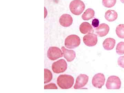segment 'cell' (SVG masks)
<instances>
[{
  "mask_svg": "<svg viewBox=\"0 0 124 93\" xmlns=\"http://www.w3.org/2000/svg\"><path fill=\"white\" fill-rule=\"evenodd\" d=\"M80 30L84 34L93 33L94 31L92 26L88 22H83L81 24L80 26Z\"/></svg>",
  "mask_w": 124,
  "mask_h": 93,
  "instance_id": "cell-13",
  "label": "cell"
},
{
  "mask_svg": "<svg viewBox=\"0 0 124 93\" xmlns=\"http://www.w3.org/2000/svg\"><path fill=\"white\" fill-rule=\"evenodd\" d=\"M88 80V76L84 74H80L77 78L74 89H79L84 87L87 84Z\"/></svg>",
  "mask_w": 124,
  "mask_h": 93,
  "instance_id": "cell-9",
  "label": "cell"
},
{
  "mask_svg": "<svg viewBox=\"0 0 124 93\" xmlns=\"http://www.w3.org/2000/svg\"><path fill=\"white\" fill-rule=\"evenodd\" d=\"M120 1H121L122 3L124 4V0H120Z\"/></svg>",
  "mask_w": 124,
  "mask_h": 93,
  "instance_id": "cell-24",
  "label": "cell"
},
{
  "mask_svg": "<svg viewBox=\"0 0 124 93\" xmlns=\"http://www.w3.org/2000/svg\"><path fill=\"white\" fill-rule=\"evenodd\" d=\"M115 44V40L113 38H108L106 39L103 43V46L105 50L110 51L113 49Z\"/></svg>",
  "mask_w": 124,
  "mask_h": 93,
  "instance_id": "cell-14",
  "label": "cell"
},
{
  "mask_svg": "<svg viewBox=\"0 0 124 93\" xmlns=\"http://www.w3.org/2000/svg\"><path fill=\"white\" fill-rule=\"evenodd\" d=\"M105 77L103 74L98 73L93 77L92 84L93 86L97 88L100 89L104 85Z\"/></svg>",
  "mask_w": 124,
  "mask_h": 93,
  "instance_id": "cell-7",
  "label": "cell"
},
{
  "mask_svg": "<svg viewBox=\"0 0 124 93\" xmlns=\"http://www.w3.org/2000/svg\"><path fill=\"white\" fill-rule=\"evenodd\" d=\"M118 13L115 10H107L105 14V18L109 21H113L118 18Z\"/></svg>",
  "mask_w": 124,
  "mask_h": 93,
  "instance_id": "cell-15",
  "label": "cell"
},
{
  "mask_svg": "<svg viewBox=\"0 0 124 93\" xmlns=\"http://www.w3.org/2000/svg\"><path fill=\"white\" fill-rule=\"evenodd\" d=\"M116 33L119 38L124 39V24H120L117 26Z\"/></svg>",
  "mask_w": 124,
  "mask_h": 93,
  "instance_id": "cell-17",
  "label": "cell"
},
{
  "mask_svg": "<svg viewBox=\"0 0 124 93\" xmlns=\"http://www.w3.org/2000/svg\"><path fill=\"white\" fill-rule=\"evenodd\" d=\"M109 25L105 23L101 24L99 27L95 29V33L99 36L103 37L107 35L109 31Z\"/></svg>",
  "mask_w": 124,
  "mask_h": 93,
  "instance_id": "cell-11",
  "label": "cell"
},
{
  "mask_svg": "<svg viewBox=\"0 0 124 93\" xmlns=\"http://www.w3.org/2000/svg\"><path fill=\"white\" fill-rule=\"evenodd\" d=\"M108 89H119L121 88V81L120 78L116 76H109L106 84Z\"/></svg>",
  "mask_w": 124,
  "mask_h": 93,
  "instance_id": "cell-4",
  "label": "cell"
},
{
  "mask_svg": "<svg viewBox=\"0 0 124 93\" xmlns=\"http://www.w3.org/2000/svg\"><path fill=\"white\" fill-rule=\"evenodd\" d=\"M64 57L68 61L71 62L73 61L76 57V54L74 51L72 50H68L64 46L61 48Z\"/></svg>",
  "mask_w": 124,
  "mask_h": 93,
  "instance_id": "cell-12",
  "label": "cell"
},
{
  "mask_svg": "<svg viewBox=\"0 0 124 93\" xmlns=\"http://www.w3.org/2000/svg\"><path fill=\"white\" fill-rule=\"evenodd\" d=\"M116 52L119 55L124 54V42H121L117 44L116 47Z\"/></svg>",
  "mask_w": 124,
  "mask_h": 93,
  "instance_id": "cell-20",
  "label": "cell"
},
{
  "mask_svg": "<svg viewBox=\"0 0 124 93\" xmlns=\"http://www.w3.org/2000/svg\"><path fill=\"white\" fill-rule=\"evenodd\" d=\"M118 63V64L120 67L124 68V55L121 56L119 58Z\"/></svg>",
  "mask_w": 124,
  "mask_h": 93,
  "instance_id": "cell-21",
  "label": "cell"
},
{
  "mask_svg": "<svg viewBox=\"0 0 124 93\" xmlns=\"http://www.w3.org/2000/svg\"><path fill=\"white\" fill-rule=\"evenodd\" d=\"M99 20L98 19L95 18L92 20V26L95 28H97L99 26Z\"/></svg>",
  "mask_w": 124,
  "mask_h": 93,
  "instance_id": "cell-23",
  "label": "cell"
},
{
  "mask_svg": "<svg viewBox=\"0 0 124 93\" xmlns=\"http://www.w3.org/2000/svg\"><path fill=\"white\" fill-rule=\"evenodd\" d=\"M83 41L85 44L87 46H94L97 43V36L94 34H88L84 36L83 38Z\"/></svg>",
  "mask_w": 124,
  "mask_h": 93,
  "instance_id": "cell-8",
  "label": "cell"
},
{
  "mask_svg": "<svg viewBox=\"0 0 124 93\" xmlns=\"http://www.w3.org/2000/svg\"><path fill=\"white\" fill-rule=\"evenodd\" d=\"M95 15V12L93 9H87L83 14L82 18L84 21H88L94 18Z\"/></svg>",
  "mask_w": 124,
  "mask_h": 93,
  "instance_id": "cell-16",
  "label": "cell"
},
{
  "mask_svg": "<svg viewBox=\"0 0 124 93\" xmlns=\"http://www.w3.org/2000/svg\"><path fill=\"white\" fill-rule=\"evenodd\" d=\"M47 55L49 59L51 60H55L63 57V54L61 49L55 46L49 48Z\"/></svg>",
  "mask_w": 124,
  "mask_h": 93,
  "instance_id": "cell-6",
  "label": "cell"
},
{
  "mask_svg": "<svg viewBox=\"0 0 124 93\" xmlns=\"http://www.w3.org/2000/svg\"><path fill=\"white\" fill-rule=\"evenodd\" d=\"M69 8L72 13L76 15H79L84 11L85 5L81 0H73L71 2Z\"/></svg>",
  "mask_w": 124,
  "mask_h": 93,
  "instance_id": "cell-2",
  "label": "cell"
},
{
  "mask_svg": "<svg viewBox=\"0 0 124 93\" xmlns=\"http://www.w3.org/2000/svg\"><path fill=\"white\" fill-rule=\"evenodd\" d=\"M44 89H58V88L56 85L51 83L45 85Z\"/></svg>",
  "mask_w": 124,
  "mask_h": 93,
  "instance_id": "cell-22",
  "label": "cell"
},
{
  "mask_svg": "<svg viewBox=\"0 0 124 93\" xmlns=\"http://www.w3.org/2000/svg\"><path fill=\"white\" fill-rule=\"evenodd\" d=\"M67 64L64 59H61L54 62L52 66V69L54 73H59L64 72L67 70Z\"/></svg>",
  "mask_w": 124,
  "mask_h": 93,
  "instance_id": "cell-5",
  "label": "cell"
},
{
  "mask_svg": "<svg viewBox=\"0 0 124 93\" xmlns=\"http://www.w3.org/2000/svg\"><path fill=\"white\" fill-rule=\"evenodd\" d=\"M59 22L60 24L63 27H69L73 24V18L69 14H63L59 19Z\"/></svg>",
  "mask_w": 124,
  "mask_h": 93,
  "instance_id": "cell-10",
  "label": "cell"
},
{
  "mask_svg": "<svg viewBox=\"0 0 124 93\" xmlns=\"http://www.w3.org/2000/svg\"><path fill=\"white\" fill-rule=\"evenodd\" d=\"M80 38L77 35L72 34L68 36L65 40V46L69 49H74L78 47L81 42Z\"/></svg>",
  "mask_w": 124,
  "mask_h": 93,
  "instance_id": "cell-3",
  "label": "cell"
},
{
  "mask_svg": "<svg viewBox=\"0 0 124 93\" xmlns=\"http://www.w3.org/2000/svg\"><path fill=\"white\" fill-rule=\"evenodd\" d=\"M45 73V84H47L50 82L52 79V75L51 72L47 69L44 70Z\"/></svg>",
  "mask_w": 124,
  "mask_h": 93,
  "instance_id": "cell-18",
  "label": "cell"
},
{
  "mask_svg": "<svg viewBox=\"0 0 124 93\" xmlns=\"http://www.w3.org/2000/svg\"><path fill=\"white\" fill-rule=\"evenodd\" d=\"M74 79L71 76L62 75L59 76L57 79V84L62 89H69L74 84Z\"/></svg>",
  "mask_w": 124,
  "mask_h": 93,
  "instance_id": "cell-1",
  "label": "cell"
},
{
  "mask_svg": "<svg viewBox=\"0 0 124 93\" xmlns=\"http://www.w3.org/2000/svg\"><path fill=\"white\" fill-rule=\"evenodd\" d=\"M116 0H103V5L107 8H111L114 6L116 3Z\"/></svg>",
  "mask_w": 124,
  "mask_h": 93,
  "instance_id": "cell-19",
  "label": "cell"
}]
</instances>
